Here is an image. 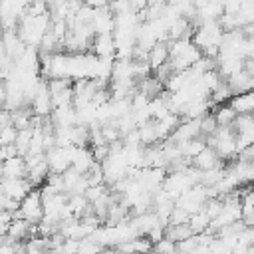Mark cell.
Here are the masks:
<instances>
[{"label": "cell", "instance_id": "cell-1", "mask_svg": "<svg viewBox=\"0 0 254 254\" xmlns=\"http://www.w3.org/2000/svg\"><path fill=\"white\" fill-rule=\"evenodd\" d=\"M18 218L28 220L30 224L38 226L44 220V196L40 189H34L22 202H20V210L16 212Z\"/></svg>", "mask_w": 254, "mask_h": 254}, {"label": "cell", "instance_id": "cell-2", "mask_svg": "<svg viewBox=\"0 0 254 254\" xmlns=\"http://www.w3.org/2000/svg\"><path fill=\"white\" fill-rule=\"evenodd\" d=\"M71 151L73 147H56L46 153V161L50 165L52 175H64L67 169H71Z\"/></svg>", "mask_w": 254, "mask_h": 254}, {"label": "cell", "instance_id": "cell-3", "mask_svg": "<svg viewBox=\"0 0 254 254\" xmlns=\"http://www.w3.org/2000/svg\"><path fill=\"white\" fill-rule=\"evenodd\" d=\"M32 190L34 187L30 185L28 179H4L2 181V196H8L12 200L22 202Z\"/></svg>", "mask_w": 254, "mask_h": 254}, {"label": "cell", "instance_id": "cell-4", "mask_svg": "<svg viewBox=\"0 0 254 254\" xmlns=\"http://www.w3.org/2000/svg\"><path fill=\"white\" fill-rule=\"evenodd\" d=\"M2 175L4 179H26L28 177V165L24 157H12L2 163Z\"/></svg>", "mask_w": 254, "mask_h": 254}, {"label": "cell", "instance_id": "cell-5", "mask_svg": "<svg viewBox=\"0 0 254 254\" xmlns=\"http://www.w3.org/2000/svg\"><path fill=\"white\" fill-rule=\"evenodd\" d=\"M220 161H222V159L216 155V151H214V149H210V147H206L198 157H194V159H192V165H194V169H198V171L206 173V171H210V169L222 167V163H220Z\"/></svg>", "mask_w": 254, "mask_h": 254}, {"label": "cell", "instance_id": "cell-6", "mask_svg": "<svg viewBox=\"0 0 254 254\" xmlns=\"http://www.w3.org/2000/svg\"><path fill=\"white\" fill-rule=\"evenodd\" d=\"M169 60H171L169 44L161 42V44H157V46H155V48L149 52V60H147V64L151 65V69H153V71H157L159 67L167 65V64H169Z\"/></svg>", "mask_w": 254, "mask_h": 254}, {"label": "cell", "instance_id": "cell-7", "mask_svg": "<svg viewBox=\"0 0 254 254\" xmlns=\"http://www.w3.org/2000/svg\"><path fill=\"white\" fill-rule=\"evenodd\" d=\"M91 48H93V52H95L97 58H111L113 60V54H117L113 34L111 36H95Z\"/></svg>", "mask_w": 254, "mask_h": 254}, {"label": "cell", "instance_id": "cell-8", "mask_svg": "<svg viewBox=\"0 0 254 254\" xmlns=\"http://www.w3.org/2000/svg\"><path fill=\"white\" fill-rule=\"evenodd\" d=\"M228 105L238 115H254V91H246V93L234 95Z\"/></svg>", "mask_w": 254, "mask_h": 254}, {"label": "cell", "instance_id": "cell-9", "mask_svg": "<svg viewBox=\"0 0 254 254\" xmlns=\"http://www.w3.org/2000/svg\"><path fill=\"white\" fill-rule=\"evenodd\" d=\"M214 117H216L218 127H232L234 121L238 119V113H236L230 105H220V107H216Z\"/></svg>", "mask_w": 254, "mask_h": 254}, {"label": "cell", "instance_id": "cell-10", "mask_svg": "<svg viewBox=\"0 0 254 254\" xmlns=\"http://www.w3.org/2000/svg\"><path fill=\"white\" fill-rule=\"evenodd\" d=\"M18 129L14 125H8V127H2V147H10V145H16V139H18Z\"/></svg>", "mask_w": 254, "mask_h": 254}, {"label": "cell", "instance_id": "cell-11", "mask_svg": "<svg viewBox=\"0 0 254 254\" xmlns=\"http://www.w3.org/2000/svg\"><path fill=\"white\" fill-rule=\"evenodd\" d=\"M238 163H244V165H252L254 163V145L242 149L238 153Z\"/></svg>", "mask_w": 254, "mask_h": 254}, {"label": "cell", "instance_id": "cell-12", "mask_svg": "<svg viewBox=\"0 0 254 254\" xmlns=\"http://www.w3.org/2000/svg\"><path fill=\"white\" fill-rule=\"evenodd\" d=\"M246 254H254V246H252V248H250V250H248Z\"/></svg>", "mask_w": 254, "mask_h": 254}]
</instances>
